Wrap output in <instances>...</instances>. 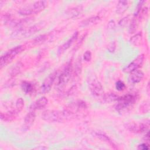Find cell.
Instances as JSON below:
<instances>
[{
    "instance_id": "7",
    "label": "cell",
    "mask_w": 150,
    "mask_h": 150,
    "mask_svg": "<svg viewBox=\"0 0 150 150\" xmlns=\"http://www.w3.org/2000/svg\"><path fill=\"white\" fill-rule=\"evenodd\" d=\"M89 88L91 93L96 97L100 96L103 93V88L101 83L94 77L89 79Z\"/></svg>"
},
{
    "instance_id": "38",
    "label": "cell",
    "mask_w": 150,
    "mask_h": 150,
    "mask_svg": "<svg viewBox=\"0 0 150 150\" xmlns=\"http://www.w3.org/2000/svg\"><path fill=\"white\" fill-rule=\"evenodd\" d=\"M36 149H47V148H46V147H44V146H43V147H42V146H41V147H38V148H37Z\"/></svg>"
},
{
    "instance_id": "31",
    "label": "cell",
    "mask_w": 150,
    "mask_h": 150,
    "mask_svg": "<svg viewBox=\"0 0 150 150\" xmlns=\"http://www.w3.org/2000/svg\"><path fill=\"white\" fill-rule=\"evenodd\" d=\"M92 54L90 50H86L83 54V59L86 62H90L91 60Z\"/></svg>"
},
{
    "instance_id": "33",
    "label": "cell",
    "mask_w": 150,
    "mask_h": 150,
    "mask_svg": "<svg viewBox=\"0 0 150 150\" xmlns=\"http://www.w3.org/2000/svg\"><path fill=\"white\" fill-rule=\"evenodd\" d=\"M115 28V22L114 20H111L109 21L107 25V29L108 30H113Z\"/></svg>"
},
{
    "instance_id": "32",
    "label": "cell",
    "mask_w": 150,
    "mask_h": 150,
    "mask_svg": "<svg viewBox=\"0 0 150 150\" xmlns=\"http://www.w3.org/2000/svg\"><path fill=\"white\" fill-rule=\"evenodd\" d=\"M116 49V44L115 42H110L108 46H107V50L111 52V53H113L114 52L115 50Z\"/></svg>"
},
{
    "instance_id": "28",
    "label": "cell",
    "mask_w": 150,
    "mask_h": 150,
    "mask_svg": "<svg viewBox=\"0 0 150 150\" xmlns=\"http://www.w3.org/2000/svg\"><path fill=\"white\" fill-rule=\"evenodd\" d=\"M149 108H150L149 102L148 101H146L143 104H142L141 105H140L139 111L142 113H146L149 111Z\"/></svg>"
},
{
    "instance_id": "37",
    "label": "cell",
    "mask_w": 150,
    "mask_h": 150,
    "mask_svg": "<svg viewBox=\"0 0 150 150\" xmlns=\"http://www.w3.org/2000/svg\"><path fill=\"white\" fill-rule=\"evenodd\" d=\"M145 139L146 141H149V132H148L146 135H145Z\"/></svg>"
},
{
    "instance_id": "14",
    "label": "cell",
    "mask_w": 150,
    "mask_h": 150,
    "mask_svg": "<svg viewBox=\"0 0 150 150\" xmlns=\"http://www.w3.org/2000/svg\"><path fill=\"white\" fill-rule=\"evenodd\" d=\"M47 6V2L46 1H38L30 5L32 13H37L43 11Z\"/></svg>"
},
{
    "instance_id": "10",
    "label": "cell",
    "mask_w": 150,
    "mask_h": 150,
    "mask_svg": "<svg viewBox=\"0 0 150 150\" xmlns=\"http://www.w3.org/2000/svg\"><path fill=\"white\" fill-rule=\"evenodd\" d=\"M78 35H79L78 32H74L69 39H68L63 45H62V46H60L58 48V49H57V54H58V56H60L62 54H63L65 50L68 49L72 45V44L77 39Z\"/></svg>"
},
{
    "instance_id": "5",
    "label": "cell",
    "mask_w": 150,
    "mask_h": 150,
    "mask_svg": "<svg viewBox=\"0 0 150 150\" xmlns=\"http://www.w3.org/2000/svg\"><path fill=\"white\" fill-rule=\"evenodd\" d=\"M149 127V122L148 120L140 124H137L135 122H129L126 124V128L129 131L134 133L144 132L148 130Z\"/></svg>"
},
{
    "instance_id": "23",
    "label": "cell",
    "mask_w": 150,
    "mask_h": 150,
    "mask_svg": "<svg viewBox=\"0 0 150 150\" xmlns=\"http://www.w3.org/2000/svg\"><path fill=\"white\" fill-rule=\"evenodd\" d=\"M96 135L101 140H102L103 141H104L108 144H109L110 145H111L112 146H113L114 148H115V145L113 144V142H112V141L105 135L103 134H101V133H96Z\"/></svg>"
},
{
    "instance_id": "9",
    "label": "cell",
    "mask_w": 150,
    "mask_h": 150,
    "mask_svg": "<svg viewBox=\"0 0 150 150\" xmlns=\"http://www.w3.org/2000/svg\"><path fill=\"white\" fill-rule=\"evenodd\" d=\"M57 74V72L54 71L52 73H51L50 75H49L44 80L43 83H42V85L41 86V91L43 93H48L51 87L53 84V82L56 79Z\"/></svg>"
},
{
    "instance_id": "18",
    "label": "cell",
    "mask_w": 150,
    "mask_h": 150,
    "mask_svg": "<svg viewBox=\"0 0 150 150\" xmlns=\"http://www.w3.org/2000/svg\"><path fill=\"white\" fill-rule=\"evenodd\" d=\"M129 5V2L128 1L121 0L118 1L116 6V12L118 14H122L125 12Z\"/></svg>"
},
{
    "instance_id": "15",
    "label": "cell",
    "mask_w": 150,
    "mask_h": 150,
    "mask_svg": "<svg viewBox=\"0 0 150 150\" xmlns=\"http://www.w3.org/2000/svg\"><path fill=\"white\" fill-rule=\"evenodd\" d=\"M144 77V74L142 72V71L137 69L131 72L129 79H130V80L133 83H138L143 79Z\"/></svg>"
},
{
    "instance_id": "24",
    "label": "cell",
    "mask_w": 150,
    "mask_h": 150,
    "mask_svg": "<svg viewBox=\"0 0 150 150\" xmlns=\"http://www.w3.org/2000/svg\"><path fill=\"white\" fill-rule=\"evenodd\" d=\"M142 39V34L141 33L139 32L135 35H134L130 39V43L134 45H138L139 44L141 40Z\"/></svg>"
},
{
    "instance_id": "13",
    "label": "cell",
    "mask_w": 150,
    "mask_h": 150,
    "mask_svg": "<svg viewBox=\"0 0 150 150\" xmlns=\"http://www.w3.org/2000/svg\"><path fill=\"white\" fill-rule=\"evenodd\" d=\"M48 100L46 97H42L39 98L38 100H37L35 102H34L30 107L29 110H41L43 109L46 107V105L47 104Z\"/></svg>"
},
{
    "instance_id": "27",
    "label": "cell",
    "mask_w": 150,
    "mask_h": 150,
    "mask_svg": "<svg viewBox=\"0 0 150 150\" xmlns=\"http://www.w3.org/2000/svg\"><path fill=\"white\" fill-rule=\"evenodd\" d=\"M47 36L46 35H40L38 36H37L34 40H33V43L35 45H40L43 43L46 39Z\"/></svg>"
},
{
    "instance_id": "8",
    "label": "cell",
    "mask_w": 150,
    "mask_h": 150,
    "mask_svg": "<svg viewBox=\"0 0 150 150\" xmlns=\"http://www.w3.org/2000/svg\"><path fill=\"white\" fill-rule=\"evenodd\" d=\"M144 59V56L143 54L139 55L133 62L130 63L128 66H127L123 71L125 73H131L132 71L138 69L139 67H141Z\"/></svg>"
},
{
    "instance_id": "19",
    "label": "cell",
    "mask_w": 150,
    "mask_h": 150,
    "mask_svg": "<svg viewBox=\"0 0 150 150\" xmlns=\"http://www.w3.org/2000/svg\"><path fill=\"white\" fill-rule=\"evenodd\" d=\"M17 114L15 110L9 111L5 114L1 112V119L4 121H11L14 119Z\"/></svg>"
},
{
    "instance_id": "26",
    "label": "cell",
    "mask_w": 150,
    "mask_h": 150,
    "mask_svg": "<svg viewBox=\"0 0 150 150\" xmlns=\"http://www.w3.org/2000/svg\"><path fill=\"white\" fill-rule=\"evenodd\" d=\"M18 13L21 15H29L32 14V12L30 8V5L29 6H24L23 8H22L21 9H19V11H18Z\"/></svg>"
},
{
    "instance_id": "34",
    "label": "cell",
    "mask_w": 150,
    "mask_h": 150,
    "mask_svg": "<svg viewBox=\"0 0 150 150\" xmlns=\"http://www.w3.org/2000/svg\"><path fill=\"white\" fill-rule=\"evenodd\" d=\"M128 16H126V17H124V18H122L120 22H119V25L121 26H125L126 25V24L128 23Z\"/></svg>"
},
{
    "instance_id": "20",
    "label": "cell",
    "mask_w": 150,
    "mask_h": 150,
    "mask_svg": "<svg viewBox=\"0 0 150 150\" xmlns=\"http://www.w3.org/2000/svg\"><path fill=\"white\" fill-rule=\"evenodd\" d=\"M21 88L23 92L26 94H30L32 93L35 89L34 85L28 81H23L21 84Z\"/></svg>"
},
{
    "instance_id": "29",
    "label": "cell",
    "mask_w": 150,
    "mask_h": 150,
    "mask_svg": "<svg viewBox=\"0 0 150 150\" xmlns=\"http://www.w3.org/2000/svg\"><path fill=\"white\" fill-rule=\"evenodd\" d=\"M115 88L118 91H122L125 88V85L123 81L118 80L115 83Z\"/></svg>"
},
{
    "instance_id": "36",
    "label": "cell",
    "mask_w": 150,
    "mask_h": 150,
    "mask_svg": "<svg viewBox=\"0 0 150 150\" xmlns=\"http://www.w3.org/2000/svg\"><path fill=\"white\" fill-rule=\"evenodd\" d=\"M146 92H147V94L148 95H149V93H150V87H149V82L148 83V84H147V86H146Z\"/></svg>"
},
{
    "instance_id": "4",
    "label": "cell",
    "mask_w": 150,
    "mask_h": 150,
    "mask_svg": "<svg viewBox=\"0 0 150 150\" xmlns=\"http://www.w3.org/2000/svg\"><path fill=\"white\" fill-rule=\"evenodd\" d=\"M72 71L73 69L71 63H69L59 77L57 84V88L58 90H62L67 84L70 80Z\"/></svg>"
},
{
    "instance_id": "16",
    "label": "cell",
    "mask_w": 150,
    "mask_h": 150,
    "mask_svg": "<svg viewBox=\"0 0 150 150\" xmlns=\"http://www.w3.org/2000/svg\"><path fill=\"white\" fill-rule=\"evenodd\" d=\"M100 18L98 16H91L90 18H87V19L82 21L80 23L79 26L81 28H84V27H87L88 26H91L94 24L97 23L100 21Z\"/></svg>"
},
{
    "instance_id": "21",
    "label": "cell",
    "mask_w": 150,
    "mask_h": 150,
    "mask_svg": "<svg viewBox=\"0 0 150 150\" xmlns=\"http://www.w3.org/2000/svg\"><path fill=\"white\" fill-rule=\"evenodd\" d=\"M118 96L115 93H110L104 94L102 97V100L105 103H111L118 100Z\"/></svg>"
},
{
    "instance_id": "35",
    "label": "cell",
    "mask_w": 150,
    "mask_h": 150,
    "mask_svg": "<svg viewBox=\"0 0 150 150\" xmlns=\"http://www.w3.org/2000/svg\"><path fill=\"white\" fill-rule=\"evenodd\" d=\"M138 149L141 150H147L149 149V145L146 143H142L139 144L137 148Z\"/></svg>"
},
{
    "instance_id": "30",
    "label": "cell",
    "mask_w": 150,
    "mask_h": 150,
    "mask_svg": "<svg viewBox=\"0 0 150 150\" xmlns=\"http://www.w3.org/2000/svg\"><path fill=\"white\" fill-rule=\"evenodd\" d=\"M81 70V59L80 58V60H77V62L76 63L74 73L77 74H79V73H80Z\"/></svg>"
},
{
    "instance_id": "22",
    "label": "cell",
    "mask_w": 150,
    "mask_h": 150,
    "mask_svg": "<svg viewBox=\"0 0 150 150\" xmlns=\"http://www.w3.org/2000/svg\"><path fill=\"white\" fill-rule=\"evenodd\" d=\"M23 64L21 62H18L15 64V66L11 69L10 71V74L11 76L14 77L19 74L21 70Z\"/></svg>"
},
{
    "instance_id": "12",
    "label": "cell",
    "mask_w": 150,
    "mask_h": 150,
    "mask_svg": "<svg viewBox=\"0 0 150 150\" xmlns=\"http://www.w3.org/2000/svg\"><path fill=\"white\" fill-rule=\"evenodd\" d=\"M36 117L35 111L33 110H29V112L25 116L24 120V124H23V129L25 130L28 129L33 124Z\"/></svg>"
},
{
    "instance_id": "17",
    "label": "cell",
    "mask_w": 150,
    "mask_h": 150,
    "mask_svg": "<svg viewBox=\"0 0 150 150\" xmlns=\"http://www.w3.org/2000/svg\"><path fill=\"white\" fill-rule=\"evenodd\" d=\"M83 8L81 5H78L71 8L67 11V15L71 18H76L79 16L83 12Z\"/></svg>"
},
{
    "instance_id": "11",
    "label": "cell",
    "mask_w": 150,
    "mask_h": 150,
    "mask_svg": "<svg viewBox=\"0 0 150 150\" xmlns=\"http://www.w3.org/2000/svg\"><path fill=\"white\" fill-rule=\"evenodd\" d=\"M45 26H46V22L44 21H42L29 27L28 28L25 29V38L30 36L32 35L39 32V30L43 29V28Z\"/></svg>"
},
{
    "instance_id": "3",
    "label": "cell",
    "mask_w": 150,
    "mask_h": 150,
    "mask_svg": "<svg viewBox=\"0 0 150 150\" xmlns=\"http://www.w3.org/2000/svg\"><path fill=\"white\" fill-rule=\"evenodd\" d=\"M23 50L22 45H19L13 47L4 53L0 59L1 69L11 63L17 54L20 53Z\"/></svg>"
},
{
    "instance_id": "25",
    "label": "cell",
    "mask_w": 150,
    "mask_h": 150,
    "mask_svg": "<svg viewBox=\"0 0 150 150\" xmlns=\"http://www.w3.org/2000/svg\"><path fill=\"white\" fill-rule=\"evenodd\" d=\"M24 107V101L22 98H18L15 103V111L17 113L21 112Z\"/></svg>"
},
{
    "instance_id": "1",
    "label": "cell",
    "mask_w": 150,
    "mask_h": 150,
    "mask_svg": "<svg viewBox=\"0 0 150 150\" xmlns=\"http://www.w3.org/2000/svg\"><path fill=\"white\" fill-rule=\"evenodd\" d=\"M41 117L43 120L50 122H62L69 118L64 111H59L53 110L43 111Z\"/></svg>"
},
{
    "instance_id": "2",
    "label": "cell",
    "mask_w": 150,
    "mask_h": 150,
    "mask_svg": "<svg viewBox=\"0 0 150 150\" xmlns=\"http://www.w3.org/2000/svg\"><path fill=\"white\" fill-rule=\"evenodd\" d=\"M137 99V96L134 94H128L122 97H119L118 103L115 106V109L120 112L125 111L134 104Z\"/></svg>"
},
{
    "instance_id": "6",
    "label": "cell",
    "mask_w": 150,
    "mask_h": 150,
    "mask_svg": "<svg viewBox=\"0 0 150 150\" xmlns=\"http://www.w3.org/2000/svg\"><path fill=\"white\" fill-rule=\"evenodd\" d=\"M86 108V103L83 101H77L69 104L64 110L69 117H72L74 114L84 110Z\"/></svg>"
}]
</instances>
